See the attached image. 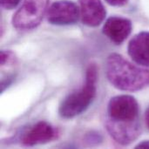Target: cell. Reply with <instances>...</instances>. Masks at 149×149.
Listing matches in <instances>:
<instances>
[{
	"label": "cell",
	"instance_id": "obj_8",
	"mask_svg": "<svg viewBox=\"0 0 149 149\" xmlns=\"http://www.w3.org/2000/svg\"><path fill=\"white\" fill-rule=\"evenodd\" d=\"M133 23L123 17L113 16L108 17L102 29L103 34L115 45H121L131 34Z\"/></svg>",
	"mask_w": 149,
	"mask_h": 149
},
{
	"label": "cell",
	"instance_id": "obj_7",
	"mask_svg": "<svg viewBox=\"0 0 149 149\" xmlns=\"http://www.w3.org/2000/svg\"><path fill=\"white\" fill-rule=\"evenodd\" d=\"M58 130L50 123L40 120L25 131L21 137V143L25 147L45 144L57 139Z\"/></svg>",
	"mask_w": 149,
	"mask_h": 149
},
{
	"label": "cell",
	"instance_id": "obj_5",
	"mask_svg": "<svg viewBox=\"0 0 149 149\" xmlns=\"http://www.w3.org/2000/svg\"><path fill=\"white\" fill-rule=\"evenodd\" d=\"M47 21L54 25H71L79 21V7L70 0H58L46 11Z\"/></svg>",
	"mask_w": 149,
	"mask_h": 149
},
{
	"label": "cell",
	"instance_id": "obj_1",
	"mask_svg": "<svg viewBox=\"0 0 149 149\" xmlns=\"http://www.w3.org/2000/svg\"><path fill=\"white\" fill-rule=\"evenodd\" d=\"M106 75L117 89L136 92L149 85V70L134 65L123 56L111 53L106 61Z\"/></svg>",
	"mask_w": 149,
	"mask_h": 149
},
{
	"label": "cell",
	"instance_id": "obj_2",
	"mask_svg": "<svg viewBox=\"0 0 149 149\" xmlns=\"http://www.w3.org/2000/svg\"><path fill=\"white\" fill-rule=\"evenodd\" d=\"M98 66L90 64L86 71L84 85L79 90L69 93L60 103L58 114L63 119H72L86 112L97 94Z\"/></svg>",
	"mask_w": 149,
	"mask_h": 149
},
{
	"label": "cell",
	"instance_id": "obj_10",
	"mask_svg": "<svg viewBox=\"0 0 149 149\" xmlns=\"http://www.w3.org/2000/svg\"><path fill=\"white\" fill-rule=\"evenodd\" d=\"M127 52L139 65L149 67V31H141L130 40Z\"/></svg>",
	"mask_w": 149,
	"mask_h": 149
},
{
	"label": "cell",
	"instance_id": "obj_6",
	"mask_svg": "<svg viewBox=\"0 0 149 149\" xmlns=\"http://www.w3.org/2000/svg\"><path fill=\"white\" fill-rule=\"evenodd\" d=\"M106 127L110 136L120 145L128 146L141 134L140 120L132 121H114L107 119Z\"/></svg>",
	"mask_w": 149,
	"mask_h": 149
},
{
	"label": "cell",
	"instance_id": "obj_13",
	"mask_svg": "<svg viewBox=\"0 0 149 149\" xmlns=\"http://www.w3.org/2000/svg\"><path fill=\"white\" fill-rule=\"evenodd\" d=\"M1 6L5 10H13L15 9L21 0H0Z\"/></svg>",
	"mask_w": 149,
	"mask_h": 149
},
{
	"label": "cell",
	"instance_id": "obj_15",
	"mask_svg": "<svg viewBox=\"0 0 149 149\" xmlns=\"http://www.w3.org/2000/svg\"><path fill=\"white\" fill-rule=\"evenodd\" d=\"M136 149H149V141H143L135 146Z\"/></svg>",
	"mask_w": 149,
	"mask_h": 149
},
{
	"label": "cell",
	"instance_id": "obj_12",
	"mask_svg": "<svg viewBox=\"0 0 149 149\" xmlns=\"http://www.w3.org/2000/svg\"><path fill=\"white\" fill-rule=\"evenodd\" d=\"M102 141V137L100 134L98 133H94V132H91L90 134H88L86 137V142L89 145V146H93V145H98L99 143H100V141Z\"/></svg>",
	"mask_w": 149,
	"mask_h": 149
},
{
	"label": "cell",
	"instance_id": "obj_9",
	"mask_svg": "<svg viewBox=\"0 0 149 149\" xmlns=\"http://www.w3.org/2000/svg\"><path fill=\"white\" fill-rule=\"evenodd\" d=\"M80 18L84 24L97 27L106 18L107 10L101 0H79Z\"/></svg>",
	"mask_w": 149,
	"mask_h": 149
},
{
	"label": "cell",
	"instance_id": "obj_4",
	"mask_svg": "<svg viewBox=\"0 0 149 149\" xmlns=\"http://www.w3.org/2000/svg\"><path fill=\"white\" fill-rule=\"evenodd\" d=\"M140 107L137 100L127 94L110 99L107 106V119L114 121H132L140 120Z\"/></svg>",
	"mask_w": 149,
	"mask_h": 149
},
{
	"label": "cell",
	"instance_id": "obj_3",
	"mask_svg": "<svg viewBox=\"0 0 149 149\" xmlns=\"http://www.w3.org/2000/svg\"><path fill=\"white\" fill-rule=\"evenodd\" d=\"M49 0H24L22 6L15 12L11 23L20 31L38 27L48 10Z\"/></svg>",
	"mask_w": 149,
	"mask_h": 149
},
{
	"label": "cell",
	"instance_id": "obj_11",
	"mask_svg": "<svg viewBox=\"0 0 149 149\" xmlns=\"http://www.w3.org/2000/svg\"><path fill=\"white\" fill-rule=\"evenodd\" d=\"M17 61V58L14 52L11 51L3 50L0 53V63L2 66L14 65Z\"/></svg>",
	"mask_w": 149,
	"mask_h": 149
},
{
	"label": "cell",
	"instance_id": "obj_16",
	"mask_svg": "<svg viewBox=\"0 0 149 149\" xmlns=\"http://www.w3.org/2000/svg\"><path fill=\"white\" fill-rule=\"evenodd\" d=\"M145 123H146L147 127L149 129V107L145 112Z\"/></svg>",
	"mask_w": 149,
	"mask_h": 149
},
{
	"label": "cell",
	"instance_id": "obj_14",
	"mask_svg": "<svg viewBox=\"0 0 149 149\" xmlns=\"http://www.w3.org/2000/svg\"><path fill=\"white\" fill-rule=\"evenodd\" d=\"M105 1L112 6H123L127 4L129 0H105Z\"/></svg>",
	"mask_w": 149,
	"mask_h": 149
}]
</instances>
